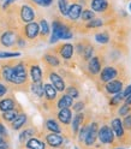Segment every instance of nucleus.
<instances>
[{"mask_svg":"<svg viewBox=\"0 0 131 149\" xmlns=\"http://www.w3.org/2000/svg\"><path fill=\"white\" fill-rule=\"evenodd\" d=\"M57 5H58L59 15L63 16V17H66L68 8H69V5H70V0H57Z\"/></svg>","mask_w":131,"mask_h":149,"instance_id":"obj_34","label":"nucleus"},{"mask_svg":"<svg viewBox=\"0 0 131 149\" xmlns=\"http://www.w3.org/2000/svg\"><path fill=\"white\" fill-rule=\"evenodd\" d=\"M43 141L46 143V146L49 148H54V149H59L64 146V141L65 137L63 136V134H57V132H47L43 135Z\"/></svg>","mask_w":131,"mask_h":149,"instance_id":"obj_16","label":"nucleus"},{"mask_svg":"<svg viewBox=\"0 0 131 149\" xmlns=\"http://www.w3.org/2000/svg\"><path fill=\"white\" fill-rule=\"evenodd\" d=\"M73 99L71 96H69L65 93H61L60 97L57 99L55 101V109H61V108H71L73 105Z\"/></svg>","mask_w":131,"mask_h":149,"instance_id":"obj_28","label":"nucleus"},{"mask_svg":"<svg viewBox=\"0 0 131 149\" xmlns=\"http://www.w3.org/2000/svg\"><path fill=\"white\" fill-rule=\"evenodd\" d=\"M8 91H10V87H8L6 83L0 82V99L4 97L5 95H7Z\"/></svg>","mask_w":131,"mask_h":149,"instance_id":"obj_39","label":"nucleus"},{"mask_svg":"<svg viewBox=\"0 0 131 149\" xmlns=\"http://www.w3.org/2000/svg\"><path fill=\"white\" fill-rule=\"evenodd\" d=\"M88 106V102L86 99H83V100H78L77 102H73V105H72V111L73 112H76V113H78V112H83L84 109H86V107Z\"/></svg>","mask_w":131,"mask_h":149,"instance_id":"obj_35","label":"nucleus"},{"mask_svg":"<svg viewBox=\"0 0 131 149\" xmlns=\"http://www.w3.org/2000/svg\"><path fill=\"white\" fill-rule=\"evenodd\" d=\"M22 111H23V108H22V106H20V107H17V108H15V109L3 112V113H1V117H0V119H1L4 123L10 124L11 122H13V120L16 119V117L18 116V113H20V112H22Z\"/></svg>","mask_w":131,"mask_h":149,"instance_id":"obj_30","label":"nucleus"},{"mask_svg":"<svg viewBox=\"0 0 131 149\" xmlns=\"http://www.w3.org/2000/svg\"><path fill=\"white\" fill-rule=\"evenodd\" d=\"M53 4V0H43V7H49Z\"/></svg>","mask_w":131,"mask_h":149,"instance_id":"obj_42","label":"nucleus"},{"mask_svg":"<svg viewBox=\"0 0 131 149\" xmlns=\"http://www.w3.org/2000/svg\"><path fill=\"white\" fill-rule=\"evenodd\" d=\"M73 29L75 24L71 23L69 19L60 15H54L51 25V39L48 42L51 45L57 43L59 40H70L73 37Z\"/></svg>","mask_w":131,"mask_h":149,"instance_id":"obj_1","label":"nucleus"},{"mask_svg":"<svg viewBox=\"0 0 131 149\" xmlns=\"http://www.w3.org/2000/svg\"><path fill=\"white\" fill-rule=\"evenodd\" d=\"M99 125L100 123L96 122V120H90L88 126H87V132L86 136H84L83 143L81 144V147L83 149H91L93 146H94L98 141V130H99Z\"/></svg>","mask_w":131,"mask_h":149,"instance_id":"obj_9","label":"nucleus"},{"mask_svg":"<svg viewBox=\"0 0 131 149\" xmlns=\"http://www.w3.org/2000/svg\"><path fill=\"white\" fill-rule=\"evenodd\" d=\"M15 63H16L15 58L0 60V78L10 88L11 87L13 88L15 86V71H13Z\"/></svg>","mask_w":131,"mask_h":149,"instance_id":"obj_6","label":"nucleus"},{"mask_svg":"<svg viewBox=\"0 0 131 149\" xmlns=\"http://www.w3.org/2000/svg\"><path fill=\"white\" fill-rule=\"evenodd\" d=\"M105 63H106V54L105 51H98L95 52V54L84 65V71L90 78H95L99 76L100 71L102 70V68L105 66Z\"/></svg>","mask_w":131,"mask_h":149,"instance_id":"obj_3","label":"nucleus"},{"mask_svg":"<svg viewBox=\"0 0 131 149\" xmlns=\"http://www.w3.org/2000/svg\"><path fill=\"white\" fill-rule=\"evenodd\" d=\"M65 94H68L69 96H71L73 100L75 99H79L81 97V89H79V84L76 82L70 83L69 86H66L65 88Z\"/></svg>","mask_w":131,"mask_h":149,"instance_id":"obj_31","label":"nucleus"},{"mask_svg":"<svg viewBox=\"0 0 131 149\" xmlns=\"http://www.w3.org/2000/svg\"><path fill=\"white\" fill-rule=\"evenodd\" d=\"M121 122H123L124 129L129 134H131V112L129 114H126V116H124L123 118H121Z\"/></svg>","mask_w":131,"mask_h":149,"instance_id":"obj_37","label":"nucleus"},{"mask_svg":"<svg viewBox=\"0 0 131 149\" xmlns=\"http://www.w3.org/2000/svg\"><path fill=\"white\" fill-rule=\"evenodd\" d=\"M95 17H96V13L94 11L90 10V8H88V7H84L83 10H82L79 21H81V23H86V22L91 21L93 18H95Z\"/></svg>","mask_w":131,"mask_h":149,"instance_id":"obj_33","label":"nucleus"},{"mask_svg":"<svg viewBox=\"0 0 131 149\" xmlns=\"http://www.w3.org/2000/svg\"><path fill=\"white\" fill-rule=\"evenodd\" d=\"M124 99H125V96L123 94V91L117 93L114 95H111V97L108 99V106H109V109H111L112 113L117 112L118 107L124 102Z\"/></svg>","mask_w":131,"mask_h":149,"instance_id":"obj_25","label":"nucleus"},{"mask_svg":"<svg viewBox=\"0 0 131 149\" xmlns=\"http://www.w3.org/2000/svg\"><path fill=\"white\" fill-rule=\"evenodd\" d=\"M0 135H3L4 137L8 138V132H7V130H6V126L4 125V122L1 119H0Z\"/></svg>","mask_w":131,"mask_h":149,"instance_id":"obj_40","label":"nucleus"},{"mask_svg":"<svg viewBox=\"0 0 131 149\" xmlns=\"http://www.w3.org/2000/svg\"><path fill=\"white\" fill-rule=\"evenodd\" d=\"M87 116H88V113H86V112L83 111V112H78V113H76V114L72 117L71 124H70V130H71L72 138H76V136L78 134V130L81 129V126L83 125V123L86 122Z\"/></svg>","mask_w":131,"mask_h":149,"instance_id":"obj_18","label":"nucleus"},{"mask_svg":"<svg viewBox=\"0 0 131 149\" xmlns=\"http://www.w3.org/2000/svg\"><path fill=\"white\" fill-rule=\"evenodd\" d=\"M98 139L101 144L104 146H116L118 144L117 138L114 136V132L112 130L109 122H104L101 125H99V130H98Z\"/></svg>","mask_w":131,"mask_h":149,"instance_id":"obj_7","label":"nucleus"},{"mask_svg":"<svg viewBox=\"0 0 131 149\" xmlns=\"http://www.w3.org/2000/svg\"><path fill=\"white\" fill-rule=\"evenodd\" d=\"M20 102L17 101V99L13 95H5L4 97L0 99V112H6V111H11L17 107H20Z\"/></svg>","mask_w":131,"mask_h":149,"instance_id":"obj_20","label":"nucleus"},{"mask_svg":"<svg viewBox=\"0 0 131 149\" xmlns=\"http://www.w3.org/2000/svg\"><path fill=\"white\" fill-rule=\"evenodd\" d=\"M26 68H28V74L31 83H37L43 81V71L40 65V61L34 58H29L25 60Z\"/></svg>","mask_w":131,"mask_h":149,"instance_id":"obj_10","label":"nucleus"},{"mask_svg":"<svg viewBox=\"0 0 131 149\" xmlns=\"http://www.w3.org/2000/svg\"><path fill=\"white\" fill-rule=\"evenodd\" d=\"M123 94H124L125 97L129 96V95H131V84H126V86L124 87V89H123Z\"/></svg>","mask_w":131,"mask_h":149,"instance_id":"obj_41","label":"nucleus"},{"mask_svg":"<svg viewBox=\"0 0 131 149\" xmlns=\"http://www.w3.org/2000/svg\"><path fill=\"white\" fill-rule=\"evenodd\" d=\"M39 26H40V34H39V37L41 41H47V39L49 37V34H51V26L47 22V19L43 17H40L39 18Z\"/></svg>","mask_w":131,"mask_h":149,"instance_id":"obj_27","label":"nucleus"},{"mask_svg":"<svg viewBox=\"0 0 131 149\" xmlns=\"http://www.w3.org/2000/svg\"><path fill=\"white\" fill-rule=\"evenodd\" d=\"M94 39L98 43L105 46L111 42V30L109 29H98L94 33Z\"/></svg>","mask_w":131,"mask_h":149,"instance_id":"obj_23","label":"nucleus"},{"mask_svg":"<svg viewBox=\"0 0 131 149\" xmlns=\"http://www.w3.org/2000/svg\"><path fill=\"white\" fill-rule=\"evenodd\" d=\"M28 122H29V117H28V114L24 111H22L18 113V116L16 117V119L13 122H11L8 125H10V127L13 130V131H20V130H22L23 127L26 126Z\"/></svg>","mask_w":131,"mask_h":149,"instance_id":"obj_21","label":"nucleus"},{"mask_svg":"<svg viewBox=\"0 0 131 149\" xmlns=\"http://www.w3.org/2000/svg\"><path fill=\"white\" fill-rule=\"evenodd\" d=\"M41 61L45 64V66H48V68H52V69H55V68H59L61 65V60H60V57L55 53L53 49L51 51H47L41 58Z\"/></svg>","mask_w":131,"mask_h":149,"instance_id":"obj_19","label":"nucleus"},{"mask_svg":"<svg viewBox=\"0 0 131 149\" xmlns=\"http://www.w3.org/2000/svg\"><path fill=\"white\" fill-rule=\"evenodd\" d=\"M24 39L26 40V42H35L37 39H39V34H40V26H39V23L37 22H30V23H26V24H23L20 30H18Z\"/></svg>","mask_w":131,"mask_h":149,"instance_id":"obj_11","label":"nucleus"},{"mask_svg":"<svg viewBox=\"0 0 131 149\" xmlns=\"http://www.w3.org/2000/svg\"><path fill=\"white\" fill-rule=\"evenodd\" d=\"M55 117H57V120L63 126V134L66 131V130H69V131L71 132L70 130V124H71V120H72V109L71 108H61V109H58V112L55 113Z\"/></svg>","mask_w":131,"mask_h":149,"instance_id":"obj_14","label":"nucleus"},{"mask_svg":"<svg viewBox=\"0 0 131 149\" xmlns=\"http://www.w3.org/2000/svg\"><path fill=\"white\" fill-rule=\"evenodd\" d=\"M89 5L90 10H93L95 13L101 15V18H104V19H108V18L117 16V12L114 11L111 0H90Z\"/></svg>","mask_w":131,"mask_h":149,"instance_id":"obj_4","label":"nucleus"},{"mask_svg":"<svg viewBox=\"0 0 131 149\" xmlns=\"http://www.w3.org/2000/svg\"><path fill=\"white\" fill-rule=\"evenodd\" d=\"M131 112V105H126V104H121L119 107H118V109H117V114H118V117H120V118H123L124 116H126V114H129Z\"/></svg>","mask_w":131,"mask_h":149,"instance_id":"obj_36","label":"nucleus"},{"mask_svg":"<svg viewBox=\"0 0 131 149\" xmlns=\"http://www.w3.org/2000/svg\"><path fill=\"white\" fill-rule=\"evenodd\" d=\"M128 8H129V11H130V12H131V1H130V3H129V6H128Z\"/></svg>","mask_w":131,"mask_h":149,"instance_id":"obj_44","label":"nucleus"},{"mask_svg":"<svg viewBox=\"0 0 131 149\" xmlns=\"http://www.w3.org/2000/svg\"><path fill=\"white\" fill-rule=\"evenodd\" d=\"M45 73H46V77L49 78V83L58 90V93H64L65 91V88H66V82H65V79L63 78V76L59 72L54 71L52 68L46 66Z\"/></svg>","mask_w":131,"mask_h":149,"instance_id":"obj_12","label":"nucleus"},{"mask_svg":"<svg viewBox=\"0 0 131 149\" xmlns=\"http://www.w3.org/2000/svg\"><path fill=\"white\" fill-rule=\"evenodd\" d=\"M124 104H126V105H131V95H129V96H126V97L124 99Z\"/></svg>","mask_w":131,"mask_h":149,"instance_id":"obj_43","label":"nucleus"},{"mask_svg":"<svg viewBox=\"0 0 131 149\" xmlns=\"http://www.w3.org/2000/svg\"><path fill=\"white\" fill-rule=\"evenodd\" d=\"M55 53H57L59 57L65 60V61H70L73 58V54H75V48H73V45L70 42H64V43H59L58 46H55L54 48H52Z\"/></svg>","mask_w":131,"mask_h":149,"instance_id":"obj_13","label":"nucleus"},{"mask_svg":"<svg viewBox=\"0 0 131 149\" xmlns=\"http://www.w3.org/2000/svg\"><path fill=\"white\" fill-rule=\"evenodd\" d=\"M39 135V131H37V129L35 126H25L22 129V131L20 134V143L21 144H24L28 139L31 138V137H35Z\"/></svg>","mask_w":131,"mask_h":149,"instance_id":"obj_26","label":"nucleus"},{"mask_svg":"<svg viewBox=\"0 0 131 149\" xmlns=\"http://www.w3.org/2000/svg\"><path fill=\"white\" fill-rule=\"evenodd\" d=\"M128 81H129V76H124V77H118L116 79H112L105 84L101 86V91L105 93L106 96L109 95H114L117 93L123 91L124 87L128 84Z\"/></svg>","mask_w":131,"mask_h":149,"instance_id":"obj_8","label":"nucleus"},{"mask_svg":"<svg viewBox=\"0 0 131 149\" xmlns=\"http://www.w3.org/2000/svg\"><path fill=\"white\" fill-rule=\"evenodd\" d=\"M95 52H96V47L91 43L90 40H88L86 47H84V49H83V52H82V54H81V57H79L78 59L81 60V63H82L83 65H86V63L93 57V55L95 54Z\"/></svg>","mask_w":131,"mask_h":149,"instance_id":"obj_24","label":"nucleus"},{"mask_svg":"<svg viewBox=\"0 0 131 149\" xmlns=\"http://www.w3.org/2000/svg\"><path fill=\"white\" fill-rule=\"evenodd\" d=\"M21 57V52H0V59H11Z\"/></svg>","mask_w":131,"mask_h":149,"instance_id":"obj_38","label":"nucleus"},{"mask_svg":"<svg viewBox=\"0 0 131 149\" xmlns=\"http://www.w3.org/2000/svg\"><path fill=\"white\" fill-rule=\"evenodd\" d=\"M29 90L36 96L37 99H43V82H37V83H30Z\"/></svg>","mask_w":131,"mask_h":149,"instance_id":"obj_32","label":"nucleus"},{"mask_svg":"<svg viewBox=\"0 0 131 149\" xmlns=\"http://www.w3.org/2000/svg\"><path fill=\"white\" fill-rule=\"evenodd\" d=\"M109 125L114 132V136L117 138L118 144L121 146H129L131 143V134H129L123 126V122H121L120 117H114L111 119Z\"/></svg>","mask_w":131,"mask_h":149,"instance_id":"obj_5","label":"nucleus"},{"mask_svg":"<svg viewBox=\"0 0 131 149\" xmlns=\"http://www.w3.org/2000/svg\"><path fill=\"white\" fill-rule=\"evenodd\" d=\"M124 76H128V72H126V68L123 64L116 63V64L105 65L99 73L96 83L98 84H105V83L112 79H116L118 77H124Z\"/></svg>","mask_w":131,"mask_h":149,"instance_id":"obj_2","label":"nucleus"},{"mask_svg":"<svg viewBox=\"0 0 131 149\" xmlns=\"http://www.w3.org/2000/svg\"><path fill=\"white\" fill-rule=\"evenodd\" d=\"M17 40V31L12 29H5L0 33V47L10 48L16 47Z\"/></svg>","mask_w":131,"mask_h":149,"instance_id":"obj_15","label":"nucleus"},{"mask_svg":"<svg viewBox=\"0 0 131 149\" xmlns=\"http://www.w3.org/2000/svg\"><path fill=\"white\" fill-rule=\"evenodd\" d=\"M0 149H7V148H5V147H3V146H0Z\"/></svg>","mask_w":131,"mask_h":149,"instance_id":"obj_45","label":"nucleus"},{"mask_svg":"<svg viewBox=\"0 0 131 149\" xmlns=\"http://www.w3.org/2000/svg\"><path fill=\"white\" fill-rule=\"evenodd\" d=\"M24 147H25V149H46L47 148V146H46L43 139L37 138V137L29 138L24 143Z\"/></svg>","mask_w":131,"mask_h":149,"instance_id":"obj_29","label":"nucleus"},{"mask_svg":"<svg viewBox=\"0 0 131 149\" xmlns=\"http://www.w3.org/2000/svg\"><path fill=\"white\" fill-rule=\"evenodd\" d=\"M36 18V13H35V8L29 5L28 3L20 5V19L22 22V24H26L34 22Z\"/></svg>","mask_w":131,"mask_h":149,"instance_id":"obj_17","label":"nucleus"},{"mask_svg":"<svg viewBox=\"0 0 131 149\" xmlns=\"http://www.w3.org/2000/svg\"><path fill=\"white\" fill-rule=\"evenodd\" d=\"M43 129L47 132H57V134H63V126L57 120V118H47L45 120Z\"/></svg>","mask_w":131,"mask_h":149,"instance_id":"obj_22","label":"nucleus"},{"mask_svg":"<svg viewBox=\"0 0 131 149\" xmlns=\"http://www.w3.org/2000/svg\"><path fill=\"white\" fill-rule=\"evenodd\" d=\"M113 149H123V147H118V148H113Z\"/></svg>","mask_w":131,"mask_h":149,"instance_id":"obj_46","label":"nucleus"}]
</instances>
